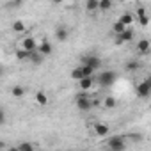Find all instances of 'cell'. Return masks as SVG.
<instances>
[{
  "instance_id": "1",
  "label": "cell",
  "mask_w": 151,
  "mask_h": 151,
  "mask_svg": "<svg viewBox=\"0 0 151 151\" xmlns=\"http://www.w3.org/2000/svg\"><path fill=\"white\" fill-rule=\"evenodd\" d=\"M116 78H117L116 71H112V69H107V71H101V73L98 75L94 82H96L100 87H109V86H112V84L116 82Z\"/></svg>"
},
{
  "instance_id": "2",
  "label": "cell",
  "mask_w": 151,
  "mask_h": 151,
  "mask_svg": "<svg viewBox=\"0 0 151 151\" xmlns=\"http://www.w3.org/2000/svg\"><path fill=\"white\" fill-rule=\"evenodd\" d=\"M107 146L110 151H124L126 149V139L123 135H112V137H109Z\"/></svg>"
},
{
  "instance_id": "3",
  "label": "cell",
  "mask_w": 151,
  "mask_h": 151,
  "mask_svg": "<svg viewBox=\"0 0 151 151\" xmlns=\"http://www.w3.org/2000/svg\"><path fill=\"white\" fill-rule=\"evenodd\" d=\"M94 75V71L89 68V66H86V64H80V66H77L73 71H71V78H75V80H82V78H87V77H93Z\"/></svg>"
},
{
  "instance_id": "4",
  "label": "cell",
  "mask_w": 151,
  "mask_h": 151,
  "mask_svg": "<svg viewBox=\"0 0 151 151\" xmlns=\"http://www.w3.org/2000/svg\"><path fill=\"white\" fill-rule=\"evenodd\" d=\"M75 103H77V109L82 110V112H87V110L93 109V98H89V96H86V94H78Z\"/></svg>"
},
{
  "instance_id": "5",
  "label": "cell",
  "mask_w": 151,
  "mask_h": 151,
  "mask_svg": "<svg viewBox=\"0 0 151 151\" xmlns=\"http://www.w3.org/2000/svg\"><path fill=\"white\" fill-rule=\"evenodd\" d=\"M20 50H25V52L32 53V52H36V50H37V41H36L34 37L27 36V37H23V39L20 41Z\"/></svg>"
},
{
  "instance_id": "6",
  "label": "cell",
  "mask_w": 151,
  "mask_h": 151,
  "mask_svg": "<svg viewBox=\"0 0 151 151\" xmlns=\"http://www.w3.org/2000/svg\"><path fill=\"white\" fill-rule=\"evenodd\" d=\"M39 55H43V57H48V55H52L53 53V45L48 41V39H41L39 43H37V50H36Z\"/></svg>"
},
{
  "instance_id": "7",
  "label": "cell",
  "mask_w": 151,
  "mask_h": 151,
  "mask_svg": "<svg viewBox=\"0 0 151 151\" xmlns=\"http://www.w3.org/2000/svg\"><path fill=\"white\" fill-rule=\"evenodd\" d=\"M84 64L89 66L93 71H98V69L101 68V59H100L98 55H86V57H84Z\"/></svg>"
},
{
  "instance_id": "8",
  "label": "cell",
  "mask_w": 151,
  "mask_h": 151,
  "mask_svg": "<svg viewBox=\"0 0 151 151\" xmlns=\"http://www.w3.org/2000/svg\"><path fill=\"white\" fill-rule=\"evenodd\" d=\"M149 94H151V82H149V80H142V82L137 86V96L147 98Z\"/></svg>"
},
{
  "instance_id": "9",
  "label": "cell",
  "mask_w": 151,
  "mask_h": 151,
  "mask_svg": "<svg viewBox=\"0 0 151 151\" xmlns=\"http://www.w3.org/2000/svg\"><path fill=\"white\" fill-rule=\"evenodd\" d=\"M93 130L98 137H109V133H110V128H109L107 123H94Z\"/></svg>"
},
{
  "instance_id": "10",
  "label": "cell",
  "mask_w": 151,
  "mask_h": 151,
  "mask_svg": "<svg viewBox=\"0 0 151 151\" xmlns=\"http://www.w3.org/2000/svg\"><path fill=\"white\" fill-rule=\"evenodd\" d=\"M137 22L140 27H147L149 25V14L146 13L144 7H137Z\"/></svg>"
},
{
  "instance_id": "11",
  "label": "cell",
  "mask_w": 151,
  "mask_h": 151,
  "mask_svg": "<svg viewBox=\"0 0 151 151\" xmlns=\"http://www.w3.org/2000/svg\"><path fill=\"white\" fill-rule=\"evenodd\" d=\"M133 39V30L132 29H126L123 34L116 36V45H124V43H130Z\"/></svg>"
},
{
  "instance_id": "12",
  "label": "cell",
  "mask_w": 151,
  "mask_h": 151,
  "mask_svg": "<svg viewBox=\"0 0 151 151\" xmlns=\"http://www.w3.org/2000/svg\"><path fill=\"white\" fill-rule=\"evenodd\" d=\"M149 50H151L149 39H140V41H137V53H139V55H147Z\"/></svg>"
},
{
  "instance_id": "13",
  "label": "cell",
  "mask_w": 151,
  "mask_h": 151,
  "mask_svg": "<svg viewBox=\"0 0 151 151\" xmlns=\"http://www.w3.org/2000/svg\"><path fill=\"white\" fill-rule=\"evenodd\" d=\"M117 22H119L121 25H124L126 29H130V27L133 25V22H135V16H133L132 13H128V11H126V13H123V14L119 16V20H117Z\"/></svg>"
},
{
  "instance_id": "14",
  "label": "cell",
  "mask_w": 151,
  "mask_h": 151,
  "mask_svg": "<svg viewBox=\"0 0 151 151\" xmlns=\"http://www.w3.org/2000/svg\"><path fill=\"white\" fill-rule=\"evenodd\" d=\"M78 87H80V91H82V93L91 91V89L94 87V78H93V77H87V78L78 80Z\"/></svg>"
},
{
  "instance_id": "15",
  "label": "cell",
  "mask_w": 151,
  "mask_h": 151,
  "mask_svg": "<svg viewBox=\"0 0 151 151\" xmlns=\"http://www.w3.org/2000/svg\"><path fill=\"white\" fill-rule=\"evenodd\" d=\"M69 37V30L66 27H57L55 29V39L57 41H66Z\"/></svg>"
},
{
  "instance_id": "16",
  "label": "cell",
  "mask_w": 151,
  "mask_h": 151,
  "mask_svg": "<svg viewBox=\"0 0 151 151\" xmlns=\"http://www.w3.org/2000/svg\"><path fill=\"white\" fill-rule=\"evenodd\" d=\"M48 101H50V98H48V94H46V93H43V91H37V93H36V103H37V105L46 107V105H48Z\"/></svg>"
},
{
  "instance_id": "17",
  "label": "cell",
  "mask_w": 151,
  "mask_h": 151,
  "mask_svg": "<svg viewBox=\"0 0 151 151\" xmlns=\"http://www.w3.org/2000/svg\"><path fill=\"white\" fill-rule=\"evenodd\" d=\"M25 93H27V91H25L23 86H13V87H11V94H13V98H16V100H18V98H23Z\"/></svg>"
},
{
  "instance_id": "18",
  "label": "cell",
  "mask_w": 151,
  "mask_h": 151,
  "mask_svg": "<svg viewBox=\"0 0 151 151\" xmlns=\"http://www.w3.org/2000/svg\"><path fill=\"white\" fill-rule=\"evenodd\" d=\"M110 9H112V2H110V0H100V2H98V11L107 13Z\"/></svg>"
},
{
  "instance_id": "19",
  "label": "cell",
  "mask_w": 151,
  "mask_h": 151,
  "mask_svg": "<svg viewBox=\"0 0 151 151\" xmlns=\"http://www.w3.org/2000/svg\"><path fill=\"white\" fill-rule=\"evenodd\" d=\"M16 147H18V151H36V147H34L30 142H27V140L18 142V144H16Z\"/></svg>"
},
{
  "instance_id": "20",
  "label": "cell",
  "mask_w": 151,
  "mask_h": 151,
  "mask_svg": "<svg viewBox=\"0 0 151 151\" xmlns=\"http://www.w3.org/2000/svg\"><path fill=\"white\" fill-rule=\"evenodd\" d=\"M98 2H100V0H87V2H86V9L89 13H98Z\"/></svg>"
},
{
  "instance_id": "21",
  "label": "cell",
  "mask_w": 151,
  "mask_h": 151,
  "mask_svg": "<svg viewBox=\"0 0 151 151\" xmlns=\"http://www.w3.org/2000/svg\"><path fill=\"white\" fill-rule=\"evenodd\" d=\"M117 105V100L114 98V96H107V98H103V107L105 109H114Z\"/></svg>"
},
{
  "instance_id": "22",
  "label": "cell",
  "mask_w": 151,
  "mask_h": 151,
  "mask_svg": "<svg viewBox=\"0 0 151 151\" xmlns=\"http://www.w3.org/2000/svg\"><path fill=\"white\" fill-rule=\"evenodd\" d=\"M13 30H14L16 34L25 32V23H23V20H16V22L13 23Z\"/></svg>"
},
{
  "instance_id": "23",
  "label": "cell",
  "mask_w": 151,
  "mask_h": 151,
  "mask_svg": "<svg viewBox=\"0 0 151 151\" xmlns=\"http://www.w3.org/2000/svg\"><path fill=\"white\" fill-rule=\"evenodd\" d=\"M137 69H140V62H139V60H130V62L126 64V71H128V73H135Z\"/></svg>"
},
{
  "instance_id": "24",
  "label": "cell",
  "mask_w": 151,
  "mask_h": 151,
  "mask_svg": "<svg viewBox=\"0 0 151 151\" xmlns=\"http://www.w3.org/2000/svg\"><path fill=\"white\" fill-rule=\"evenodd\" d=\"M29 60H30L32 64H41V62L45 60V57H43V55H39L37 52H32V53H30V57H29Z\"/></svg>"
},
{
  "instance_id": "25",
  "label": "cell",
  "mask_w": 151,
  "mask_h": 151,
  "mask_svg": "<svg viewBox=\"0 0 151 151\" xmlns=\"http://www.w3.org/2000/svg\"><path fill=\"white\" fill-rule=\"evenodd\" d=\"M112 30H114V34H116V36H119V34H123V32L126 30V27H124V25H121L119 22H116V23L112 25Z\"/></svg>"
},
{
  "instance_id": "26",
  "label": "cell",
  "mask_w": 151,
  "mask_h": 151,
  "mask_svg": "<svg viewBox=\"0 0 151 151\" xmlns=\"http://www.w3.org/2000/svg\"><path fill=\"white\" fill-rule=\"evenodd\" d=\"M29 57H30V53L25 52V50H18L16 52V59L18 60H29Z\"/></svg>"
},
{
  "instance_id": "27",
  "label": "cell",
  "mask_w": 151,
  "mask_h": 151,
  "mask_svg": "<svg viewBox=\"0 0 151 151\" xmlns=\"http://www.w3.org/2000/svg\"><path fill=\"white\" fill-rule=\"evenodd\" d=\"M6 123V112L2 110V109H0V126H2Z\"/></svg>"
},
{
  "instance_id": "28",
  "label": "cell",
  "mask_w": 151,
  "mask_h": 151,
  "mask_svg": "<svg viewBox=\"0 0 151 151\" xmlns=\"http://www.w3.org/2000/svg\"><path fill=\"white\" fill-rule=\"evenodd\" d=\"M7 151H18V147H16V146H9Z\"/></svg>"
},
{
  "instance_id": "29",
  "label": "cell",
  "mask_w": 151,
  "mask_h": 151,
  "mask_svg": "<svg viewBox=\"0 0 151 151\" xmlns=\"http://www.w3.org/2000/svg\"><path fill=\"white\" fill-rule=\"evenodd\" d=\"M2 147H4V142H2V140H0V149H2Z\"/></svg>"
},
{
  "instance_id": "30",
  "label": "cell",
  "mask_w": 151,
  "mask_h": 151,
  "mask_svg": "<svg viewBox=\"0 0 151 151\" xmlns=\"http://www.w3.org/2000/svg\"><path fill=\"white\" fill-rule=\"evenodd\" d=\"M0 75H2V68H0Z\"/></svg>"
}]
</instances>
